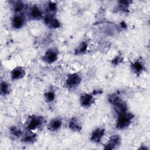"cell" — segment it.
Returning a JSON list of instances; mask_svg holds the SVG:
<instances>
[{
  "instance_id": "1",
  "label": "cell",
  "mask_w": 150,
  "mask_h": 150,
  "mask_svg": "<svg viewBox=\"0 0 150 150\" xmlns=\"http://www.w3.org/2000/svg\"><path fill=\"white\" fill-rule=\"evenodd\" d=\"M134 118V115L130 113L125 112L119 115V117L117 120V127L120 129H124L127 127L130 122L131 120Z\"/></svg>"
},
{
  "instance_id": "2",
  "label": "cell",
  "mask_w": 150,
  "mask_h": 150,
  "mask_svg": "<svg viewBox=\"0 0 150 150\" xmlns=\"http://www.w3.org/2000/svg\"><path fill=\"white\" fill-rule=\"evenodd\" d=\"M57 59V52L56 50L54 49H49L48 50L45 54L44 55L43 59L46 62L49 63H52L55 62Z\"/></svg>"
},
{
  "instance_id": "3",
  "label": "cell",
  "mask_w": 150,
  "mask_h": 150,
  "mask_svg": "<svg viewBox=\"0 0 150 150\" xmlns=\"http://www.w3.org/2000/svg\"><path fill=\"white\" fill-rule=\"evenodd\" d=\"M80 81L81 78L80 76L77 74L74 73L69 76L66 80V83L69 87H74L80 84Z\"/></svg>"
},
{
  "instance_id": "4",
  "label": "cell",
  "mask_w": 150,
  "mask_h": 150,
  "mask_svg": "<svg viewBox=\"0 0 150 150\" xmlns=\"http://www.w3.org/2000/svg\"><path fill=\"white\" fill-rule=\"evenodd\" d=\"M120 137L118 135L112 136L109 140L108 143L105 145V149H112L115 148L120 144Z\"/></svg>"
},
{
  "instance_id": "5",
  "label": "cell",
  "mask_w": 150,
  "mask_h": 150,
  "mask_svg": "<svg viewBox=\"0 0 150 150\" xmlns=\"http://www.w3.org/2000/svg\"><path fill=\"white\" fill-rule=\"evenodd\" d=\"M94 102L93 97L88 94L84 93L80 97V103L83 107H89Z\"/></svg>"
},
{
  "instance_id": "6",
  "label": "cell",
  "mask_w": 150,
  "mask_h": 150,
  "mask_svg": "<svg viewBox=\"0 0 150 150\" xmlns=\"http://www.w3.org/2000/svg\"><path fill=\"white\" fill-rule=\"evenodd\" d=\"M42 122V119L40 117H33L31 118L30 120L29 121L28 127L29 129L33 130L38 128L39 126L40 125Z\"/></svg>"
},
{
  "instance_id": "7",
  "label": "cell",
  "mask_w": 150,
  "mask_h": 150,
  "mask_svg": "<svg viewBox=\"0 0 150 150\" xmlns=\"http://www.w3.org/2000/svg\"><path fill=\"white\" fill-rule=\"evenodd\" d=\"M25 75V70L21 67L15 68L11 72V77L13 80H18L23 77Z\"/></svg>"
},
{
  "instance_id": "8",
  "label": "cell",
  "mask_w": 150,
  "mask_h": 150,
  "mask_svg": "<svg viewBox=\"0 0 150 150\" xmlns=\"http://www.w3.org/2000/svg\"><path fill=\"white\" fill-rule=\"evenodd\" d=\"M104 134V131L103 129L97 128L93 132L91 137V139L94 142H98L100 141Z\"/></svg>"
},
{
  "instance_id": "9",
  "label": "cell",
  "mask_w": 150,
  "mask_h": 150,
  "mask_svg": "<svg viewBox=\"0 0 150 150\" xmlns=\"http://www.w3.org/2000/svg\"><path fill=\"white\" fill-rule=\"evenodd\" d=\"M45 22L47 25H49L52 28H57L60 26L59 22L56 18H54L50 16H46L45 18Z\"/></svg>"
},
{
  "instance_id": "10",
  "label": "cell",
  "mask_w": 150,
  "mask_h": 150,
  "mask_svg": "<svg viewBox=\"0 0 150 150\" xmlns=\"http://www.w3.org/2000/svg\"><path fill=\"white\" fill-rule=\"evenodd\" d=\"M12 26L16 29L21 28L24 23V18L20 15H16L12 19Z\"/></svg>"
},
{
  "instance_id": "11",
  "label": "cell",
  "mask_w": 150,
  "mask_h": 150,
  "mask_svg": "<svg viewBox=\"0 0 150 150\" xmlns=\"http://www.w3.org/2000/svg\"><path fill=\"white\" fill-rule=\"evenodd\" d=\"M115 110L116 112L120 115L121 114H124L127 112V107L125 103H124L122 100L120 101L118 103L114 105Z\"/></svg>"
},
{
  "instance_id": "12",
  "label": "cell",
  "mask_w": 150,
  "mask_h": 150,
  "mask_svg": "<svg viewBox=\"0 0 150 150\" xmlns=\"http://www.w3.org/2000/svg\"><path fill=\"white\" fill-rule=\"evenodd\" d=\"M62 125V121L59 119L53 120L49 125V128L51 131L57 130Z\"/></svg>"
},
{
  "instance_id": "13",
  "label": "cell",
  "mask_w": 150,
  "mask_h": 150,
  "mask_svg": "<svg viewBox=\"0 0 150 150\" xmlns=\"http://www.w3.org/2000/svg\"><path fill=\"white\" fill-rule=\"evenodd\" d=\"M69 127L74 131H79L81 129V125L78 120L75 118H73L70 120Z\"/></svg>"
},
{
  "instance_id": "14",
  "label": "cell",
  "mask_w": 150,
  "mask_h": 150,
  "mask_svg": "<svg viewBox=\"0 0 150 150\" xmlns=\"http://www.w3.org/2000/svg\"><path fill=\"white\" fill-rule=\"evenodd\" d=\"M30 15L33 19H40L42 16V12L39 8L37 6H33L30 11Z\"/></svg>"
},
{
  "instance_id": "15",
  "label": "cell",
  "mask_w": 150,
  "mask_h": 150,
  "mask_svg": "<svg viewBox=\"0 0 150 150\" xmlns=\"http://www.w3.org/2000/svg\"><path fill=\"white\" fill-rule=\"evenodd\" d=\"M132 67L133 70L135 73H137L141 72L143 70V66H142V64L138 61L134 62L132 65Z\"/></svg>"
},
{
  "instance_id": "16",
  "label": "cell",
  "mask_w": 150,
  "mask_h": 150,
  "mask_svg": "<svg viewBox=\"0 0 150 150\" xmlns=\"http://www.w3.org/2000/svg\"><path fill=\"white\" fill-rule=\"evenodd\" d=\"M87 47V44L85 42H82L79 46V47L76 49V54H81V53H84V52H86Z\"/></svg>"
},
{
  "instance_id": "17",
  "label": "cell",
  "mask_w": 150,
  "mask_h": 150,
  "mask_svg": "<svg viewBox=\"0 0 150 150\" xmlns=\"http://www.w3.org/2000/svg\"><path fill=\"white\" fill-rule=\"evenodd\" d=\"M108 100L113 105H115L116 104L118 103L120 101H121V100L120 99V98L115 95V94H112V95H111L110 97H109V98H108Z\"/></svg>"
},
{
  "instance_id": "18",
  "label": "cell",
  "mask_w": 150,
  "mask_h": 150,
  "mask_svg": "<svg viewBox=\"0 0 150 150\" xmlns=\"http://www.w3.org/2000/svg\"><path fill=\"white\" fill-rule=\"evenodd\" d=\"M9 91V86L5 81L1 83V93L2 94H6Z\"/></svg>"
},
{
  "instance_id": "19",
  "label": "cell",
  "mask_w": 150,
  "mask_h": 150,
  "mask_svg": "<svg viewBox=\"0 0 150 150\" xmlns=\"http://www.w3.org/2000/svg\"><path fill=\"white\" fill-rule=\"evenodd\" d=\"M23 6L24 5L21 2H16L13 5V8L16 12H20L23 9Z\"/></svg>"
},
{
  "instance_id": "20",
  "label": "cell",
  "mask_w": 150,
  "mask_h": 150,
  "mask_svg": "<svg viewBox=\"0 0 150 150\" xmlns=\"http://www.w3.org/2000/svg\"><path fill=\"white\" fill-rule=\"evenodd\" d=\"M54 97H55L54 94L52 91L47 92L45 94V97L46 101H53L54 98Z\"/></svg>"
},
{
  "instance_id": "21",
  "label": "cell",
  "mask_w": 150,
  "mask_h": 150,
  "mask_svg": "<svg viewBox=\"0 0 150 150\" xmlns=\"http://www.w3.org/2000/svg\"><path fill=\"white\" fill-rule=\"evenodd\" d=\"M35 135L33 134H28L25 136V137L23 139V141L27 142H33L35 139Z\"/></svg>"
},
{
  "instance_id": "22",
  "label": "cell",
  "mask_w": 150,
  "mask_h": 150,
  "mask_svg": "<svg viewBox=\"0 0 150 150\" xmlns=\"http://www.w3.org/2000/svg\"><path fill=\"white\" fill-rule=\"evenodd\" d=\"M11 133L13 135H15L16 137L20 136L21 134V131L20 129H19L18 128H16V127H12L11 128Z\"/></svg>"
},
{
  "instance_id": "23",
  "label": "cell",
  "mask_w": 150,
  "mask_h": 150,
  "mask_svg": "<svg viewBox=\"0 0 150 150\" xmlns=\"http://www.w3.org/2000/svg\"><path fill=\"white\" fill-rule=\"evenodd\" d=\"M48 8L50 11H55L57 8L56 4L53 2H49L48 4Z\"/></svg>"
},
{
  "instance_id": "24",
  "label": "cell",
  "mask_w": 150,
  "mask_h": 150,
  "mask_svg": "<svg viewBox=\"0 0 150 150\" xmlns=\"http://www.w3.org/2000/svg\"><path fill=\"white\" fill-rule=\"evenodd\" d=\"M122 60V58L120 56H117L113 60H112V63L114 64H118L120 63H121Z\"/></svg>"
}]
</instances>
